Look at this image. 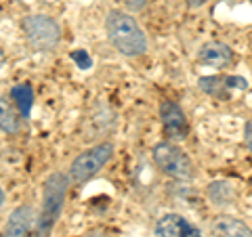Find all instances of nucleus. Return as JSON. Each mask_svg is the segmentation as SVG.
I'll list each match as a JSON object with an SVG mask.
<instances>
[{"label": "nucleus", "mask_w": 252, "mask_h": 237, "mask_svg": "<svg viewBox=\"0 0 252 237\" xmlns=\"http://www.w3.org/2000/svg\"><path fill=\"white\" fill-rule=\"evenodd\" d=\"M107 38L114 49L124 57H139L147 51V36L132 15L124 11H109L105 21Z\"/></svg>", "instance_id": "1"}, {"label": "nucleus", "mask_w": 252, "mask_h": 237, "mask_svg": "<svg viewBox=\"0 0 252 237\" xmlns=\"http://www.w3.org/2000/svg\"><path fill=\"white\" fill-rule=\"evenodd\" d=\"M69 189V177L63 172H53V175L44 180L42 185V208L38 214V225H36V237H49L55 223L61 216L63 204L67 197Z\"/></svg>", "instance_id": "2"}, {"label": "nucleus", "mask_w": 252, "mask_h": 237, "mask_svg": "<svg viewBox=\"0 0 252 237\" xmlns=\"http://www.w3.org/2000/svg\"><path fill=\"white\" fill-rule=\"evenodd\" d=\"M152 157H154V164L170 178L191 180L193 175H195L193 162L189 160V155L179 145L170 143V141L156 143L154 149H152Z\"/></svg>", "instance_id": "3"}, {"label": "nucleus", "mask_w": 252, "mask_h": 237, "mask_svg": "<svg viewBox=\"0 0 252 237\" xmlns=\"http://www.w3.org/2000/svg\"><path fill=\"white\" fill-rule=\"evenodd\" d=\"M114 155V143H99L91 149H86L76 157L69 166V180L76 185H84L112 160Z\"/></svg>", "instance_id": "4"}, {"label": "nucleus", "mask_w": 252, "mask_h": 237, "mask_svg": "<svg viewBox=\"0 0 252 237\" xmlns=\"http://www.w3.org/2000/svg\"><path fill=\"white\" fill-rule=\"evenodd\" d=\"M21 30L36 51H55L61 40L59 23L49 15H28L21 21Z\"/></svg>", "instance_id": "5"}, {"label": "nucleus", "mask_w": 252, "mask_h": 237, "mask_svg": "<svg viewBox=\"0 0 252 237\" xmlns=\"http://www.w3.org/2000/svg\"><path fill=\"white\" fill-rule=\"evenodd\" d=\"M160 120H162L164 134L170 139V143L172 141H183L189 134L187 118L175 101H164L160 105Z\"/></svg>", "instance_id": "6"}, {"label": "nucleus", "mask_w": 252, "mask_h": 237, "mask_svg": "<svg viewBox=\"0 0 252 237\" xmlns=\"http://www.w3.org/2000/svg\"><path fill=\"white\" fill-rule=\"evenodd\" d=\"M36 225H38V216H36L34 206L23 204L17 210H13V214L9 216L4 237H34Z\"/></svg>", "instance_id": "7"}, {"label": "nucleus", "mask_w": 252, "mask_h": 237, "mask_svg": "<svg viewBox=\"0 0 252 237\" xmlns=\"http://www.w3.org/2000/svg\"><path fill=\"white\" fill-rule=\"evenodd\" d=\"M156 237H202V231L181 214H164L156 223Z\"/></svg>", "instance_id": "8"}, {"label": "nucleus", "mask_w": 252, "mask_h": 237, "mask_svg": "<svg viewBox=\"0 0 252 237\" xmlns=\"http://www.w3.org/2000/svg\"><path fill=\"white\" fill-rule=\"evenodd\" d=\"M198 61L212 69H225L233 63V51L225 42L212 40L202 44V49L198 51Z\"/></svg>", "instance_id": "9"}, {"label": "nucleus", "mask_w": 252, "mask_h": 237, "mask_svg": "<svg viewBox=\"0 0 252 237\" xmlns=\"http://www.w3.org/2000/svg\"><path fill=\"white\" fill-rule=\"evenodd\" d=\"M210 237H252V229L235 216H217L210 223Z\"/></svg>", "instance_id": "10"}, {"label": "nucleus", "mask_w": 252, "mask_h": 237, "mask_svg": "<svg viewBox=\"0 0 252 237\" xmlns=\"http://www.w3.org/2000/svg\"><path fill=\"white\" fill-rule=\"evenodd\" d=\"M0 130L6 134H17L21 130V116L6 97H0Z\"/></svg>", "instance_id": "11"}, {"label": "nucleus", "mask_w": 252, "mask_h": 237, "mask_svg": "<svg viewBox=\"0 0 252 237\" xmlns=\"http://www.w3.org/2000/svg\"><path fill=\"white\" fill-rule=\"evenodd\" d=\"M200 89L217 99H229V76H204L200 78Z\"/></svg>", "instance_id": "12"}, {"label": "nucleus", "mask_w": 252, "mask_h": 237, "mask_svg": "<svg viewBox=\"0 0 252 237\" xmlns=\"http://www.w3.org/2000/svg\"><path fill=\"white\" fill-rule=\"evenodd\" d=\"M11 101L15 103V107L19 109V114L23 118H28L32 112V105H34V89L23 82V84H15L11 89Z\"/></svg>", "instance_id": "13"}, {"label": "nucleus", "mask_w": 252, "mask_h": 237, "mask_svg": "<svg viewBox=\"0 0 252 237\" xmlns=\"http://www.w3.org/2000/svg\"><path fill=\"white\" fill-rule=\"evenodd\" d=\"M208 195L217 206H225V204H229L235 197V191L227 180H215V183L208 185Z\"/></svg>", "instance_id": "14"}, {"label": "nucleus", "mask_w": 252, "mask_h": 237, "mask_svg": "<svg viewBox=\"0 0 252 237\" xmlns=\"http://www.w3.org/2000/svg\"><path fill=\"white\" fill-rule=\"evenodd\" d=\"M72 59L76 61V65L80 67V69H89L93 65V59L89 57V53H86V51H74L72 53Z\"/></svg>", "instance_id": "15"}, {"label": "nucleus", "mask_w": 252, "mask_h": 237, "mask_svg": "<svg viewBox=\"0 0 252 237\" xmlns=\"http://www.w3.org/2000/svg\"><path fill=\"white\" fill-rule=\"evenodd\" d=\"M124 4H126V9H130V11H141L147 4V0H124Z\"/></svg>", "instance_id": "16"}, {"label": "nucleus", "mask_w": 252, "mask_h": 237, "mask_svg": "<svg viewBox=\"0 0 252 237\" xmlns=\"http://www.w3.org/2000/svg\"><path fill=\"white\" fill-rule=\"evenodd\" d=\"M244 137H246V145H248V149L252 151V120L246 124V128H244Z\"/></svg>", "instance_id": "17"}, {"label": "nucleus", "mask_w": 252, "mask_h": 237, "mask_svg": "<svg viewBox=\"0 0 252 237\" xmlns=\"http://www.w3.org/2000/svg\"><path fill=\"white\" fill-rule=\"evenodd\" d=\"M185 2H187L189 9H198V6H204V4H206L208 0H185Z\"/></svg>", "instance_id": "18"}, {"label": "nucleus", "mask_w": 252, "mask_h": 237, "mask_svg": "<svg viewBox=\"0 0 252 237\" xmlns=\"http://www.w3.org/2000/svg\"><path fill=\"white\" fill-rule=\"evenodd\" d=\"M4 61H6V57H4V53H2V49H0V67L4 65Z\"/></svg>", "instance_id": "19"}, {"label": "nucleus", "mask_w": 252, "mask_h": 237, "mask_svg": "<svg viewBox=\"0 0 252 237\" xmlns=\"http://www.w3.org/2000/svg\"><path fill=\"white\" fill-rule=\"evenodd\" d=\"M2 204H4V191H2V187H0V208H2Z\"/></svg>", "instance_id": "20"}, {"label": "nucleus", "mask_w": 252, "mask_h": 237, "mask_svg": "<svg viewBox=\"0 0 252 237\" xmlns=\"http://www.w3.org/2000/svg\"><path fill=\"white\" fill-rule=\"evenodd\" d=\"M250 183H252V178H250Z\"/></svg>", "instance_id": "21"}, {"label": "nucleus", "mask_w": 252, "mask_h": 237, "mask_svg": "<svg viewBox=\"0 0 252 237\" xmlns=\"http://www.w3.org/2000/svg\"><path fill=\"white\" fill-rule=\"evenodd\" d=\"M0 237H2V235H0Z\"/></svg>", "instance_id": "22"}]
</instances>
